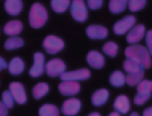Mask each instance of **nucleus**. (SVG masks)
<instances>
[{"mask_svg": "<svg viewBox=\"0 0 152 116\" xmlns=\"http://www.w3.org/2000/svg\"><path fill=\"white\" fill-rule=\"evenodd\" d=\"M126 58L136 61L143 68H150L151 67V55L148 52L147 47H143L140 44H131L128 48H126Z\"/></svg>", "mask_w": 152, "mask_h": 116, "instance_id": "f257e3e1", "label": "nucleus"}, {"mask_svg": "<svg viewBox=\"0 0 152 116\" xmlns=\"http://www.w3.org/2000/svg\"><path fill=\"white\" fill-rule=\"evenodd\" d=\"M28 20H29V26L32 28L35 29L42 28L48 20V12L44 5H42L40 3H35L31 7V9H29Z\"/></svg>", "mask_w": 152, "mask_h": 116, "instance_id": "f03ea898", "label": "nucleus"}, {"mask_svg": "<svg viewBox=\"0 0 152 116\" xmlns=\"http://www.w3.org/2000/svg\"><path fill=\"white\" fill-rule=\"evenodd\" d=\"M151 93H152V80H142L137 84V93L134 99L135 104L136 106H143L151 98Z\"/></svg>", "mask_w": 152, "mask_h": 116, "instance_id": "7ed1b4c3", "label": "nucleus"}, {"mask_svg": "<svg viewBox=\"0 0 152 116\" xmlns=\"http://www.w3.org/2000/svg\"><path fill=\"white\" fill-rule=\"evenodd\" d=\"M69 9H71V16L79 23L86 21L87 18H88V9H87L84 0H72Z\"/></svg>", "mask_w": 152, "mask_h": 116, "instance_id": "20e7f679", "label": "nucleus"}, {"mask_svg": "<svg viewBox=\"0 0 152 116\" xmlns=\"http://www.w3.org/2000/svg\"><path fill=\"white\" fill-rule=\"evenodd\" d=\"M43 47H44L45 52L50 53V55H55V53H59L61 50L64 48V42L58 36H53V35H50L44 39L43 42Z\"/></svg>", "mask_w": 152, "mask_h": 116, "instance_id": "39448f33", "label": "nucleus"}, {"mask_svg": "<svg viewBox=\"0 0 152 116\" xmlns=\"http://www.w3.org/2000/svg\"><path fill=\"white\" fill-rule=\"evenodd\" d=\"M136 26V18L135 16H124L123 19H120L119 21H116L113 26V32L116 35H126L129 32V29H132V27Z\"/></svg>", "mask_w": 152, "mask_h": 116, "instance_id": "423d86ee", "label": "nucleus"}, {"mask_svg": "<svg viewBox=\"0 0 152 116\" xmlns=\"http://www.w3.org/2000/svg\"><path fill=\"white\" fill-rule=\"evenodd\" d=\"M66 63L61 59H51L50 61L45 63V74L51 77L60 76L61 74L66 72Z\"/></svg>", "mask_w": 152, "mask_h": 116, "instance_id": "0eeeda50", "label": "nucleus"}, {"mask_svg": "<svg viewBox=\"0 0 152 116\" xmlns=\"http://www.w3.org/2000/svg\"><path fill=\"white\" fill-rule=\"evenodd\" d=\"M89 77H91V72L86 68L76 69V71H66L60 75V79L63 82H84V80H88Z\"/></svg>", "mask_w": 152, "mask_h": 116, "instance_id": "6e6552de", "label": "nucleus"}, {"mask_svg": "<svg viewBox=\"0 0 152 116\" xmlns=\"http://www.w3.org/2000/svg\"><path fill=\"white\" fill-rule=\"evenodd\" d=\"M44 55L42 52H36L34 55V64L29 69V75L32 77H39L44 74L45 71V63H44Z\"/></svg>", "mask_w": 152, "mask_h": 116, "instance_id": "1a4fd4ad", "label": "nucleus"}, {"mask_svg": "<svg viewBox=\"0 0 152 116\" xmlns=\"http://www.w3.org/2000/svg\"><path fill=\"white\" fill-rule=\"evenodd\" d=\"M81 109V101L76 98H71L66 100L61 107V112L67 116H75L80 112Z\"/></svg>", "mask_w": 152, "mask_h": 116, "instance_id": "9d476101", "label": "nucleus"}, {"mask_svg": "<svg viewBox=\"0 0 152 116\" xmlns=\"http://www.w3.org/2000/svg\"><path fill=\"white\" fill-rule=\"evenodd\" d=\"M10 91L12 93L13 99L16 103L19 104H24L27 101V93H26V88L21 83L19 82H13L10 84Z\"/></svg>", "mask_w": 152, "mask_h": 116, "instance_id": "9b49d317", "label": "nucleus"}, {"mask_svg": "<svg viewBox=\"0 0 152 116\" xmlns=\"http://www.w3.org/2000/svg\"><path fill=\"white\" fill-rule=\"evenodd\" d=\"M145 32L147 31H145V27L143 24L132 27V29H129V32L127 34V42L129 44H137L145 36Z\"/></svg>", "mask_w": 152, "mask_h": 116, "instance_id": "f8f14e48", "label": "nucleus"}, {"mask_svg": "<svg viewBox=\"0 0 152 116\" xmlns=\"http://www.w3.org/2000/svg\"><path fill=\"white\" fill-rule=\"evenodd\" d=\"M86 34H87V36L92 40H102L108 36V29L103 26L92 24V26H89L88 28H87Z\"/></svg>", "mask_w": 152, "mask_h": 116, "instance_id": "ddd939ff", "label": "nucleus"}, {"mask_svg": "<svg viewBox=\"0 0 152 116\" xmlns=\"http://www.w3.org/2000/svg\"><path fill=\"white\" fill-rule=\"evenodd\" d=\"M59 91L64 96H75L80 92V84L79 82H61L59 84Z\"/></svg>", "mask_w": 152, "mask_h": 116, "instance_id": "4468645a", "label": "nucleus"}, {"mask_svg": "<svg viewBox=\"0 0 152 116\" xmlns=\"http://www.w3.org/2000/svg\"><path fill=\"white\" fill-rule=\"evenodd\" d=\"M87 63L95 69H100L104 67V56L102 55L100 52L97 51H89L88 55H87Z\"/></svg>", "mask_w": 152, "mask_h": 116, "instance_id": "2eb2a0df", "label": "nucleus"}, {"mask_svg": "<svg viewBox=\"0 0 152 116\" xmlns=\"http://www.w3.org/2000/svg\"><path fill=\"white\" fill-rule=\"evenodd\" d=\"M113 109L119 114H128L129 109H131V103H129V99L126 95H120L115 99L113 101Z\"/></svg>", "mask_w": 152, "mask_h": 116, "instance_id": "dca6fc26", "label": "nucleus"}, {"mask_svg": "<svg viewBox=\"0 0 152 116\" xmlns=\"http://www.w3.org/2000/svg\"><path fill=\"white\" fill-rule=\"evenodd\" d=\"M108 99H110V92H108L105 88H102V90L95 91L91 98V101L95 107H102L107 103Z\"/></svg>", "mask_w": 152, "mask_h": 116, "instance_id": "f3484780", "label": "nucleus"}, {"mask_svg": "<svg viewBox=\"0 0 152 116\" xmlns=\"http://www.w3.org/2000/svg\"><path fill=\"white\" fill-rule=\"evenodd\" d=\"M4 8L8 15L18 16L23 11V1L21 0H5Z\"/></svg>", "mask_w": 152, "mask_h": 116, "instance_id": "a211bd4d", "label": "nucleus"}, {"mask_svg": "<svg viewBox=\"0 0 152 116\" xmlns=\"http://www.w3.org/2000/svg\"><path fill=\"white\" fill-rule=\"evenodd\" d=\"M23 31V23L20 20H11L4 26V34L8 36H19Z\"/></svg>", "mask_w": 152, "mask_h": 116, "instance_id": "6ab92c4d", "label": "nucleus"}, {"mask_svg": "<svg viewBox=\"0 0 152 116\" xmlns=\"http://www.w3.org/2000/svg\"><path fill=\"white\" fill-rule=\"evenodd\" d=\"M24 68H26V64H24L23 59H20V58H13L12 60L10 61V64H8V71H10V74L15 75V76L23 74Z\"/></svg>", "mask_w": 152, "mask_h": 116, "instance_id": "aec40b11", "label": "nucleus"}, {"mask_svg": "<svg viewBox=\"0 0 152 116\" xmlns=\"http://www.w3.org/2000/svg\"><path fill=\"white\" fill-rule=\"evenodd\" d=\"M48 91H50V85H48L47 83H37V84L32 88V96H34L36 100H39V99L44 98V96L47 95Z\"/></svg>", "mask_w": 152, "mask_h": 116, "instance_id": "412c9836", "label": "nucleus"}, {"mask_svg": "<svg viewBox=\"0 0 152 116\" xmlns=\"http://www.w3.org/2000/svg\"><path fill=\"white\" fill-rule=\"evenodd\" d=\"M24 45V40L19 36H11L5 40L4 43V48L8 51H12V50H18V48H21Z\"/></svg>", "mask_w": 152, "mask_h": 116, "instance_id": "4be33fe9", "label": "nucleus"}, {"mask_svg": "<svg viewBox=\"0 0 152 116\" xmlns=\"http://www.w3.org/2000/svg\"><path fill=\"white\" fill-rule=\"evenodd\" d=\"M71 5V0H51V8L56 13H63Z\"/></svg>", "mask_w": 152, "mask_h": 116, "instance_id": "5701e85b", "label": "nucleus"}, {"mask_svg": "<svg viewBox=\"0 0 152 116\" xmlns=\"http://www.w3.org/2000/svg\"><path fill=\"white\" fill-rule=\"evenodd\" d=\"M110 83H111V85H113V87H123V85L127 83L126 75H124L121 71L112 72V75L110 76Z\"/></svg>", "mask_w": 152, "mask_h": 116, "instance_id": "b1692460", "label": "nucleus"}, {"mask_svg": "<svg viewBox=\"0 0 152 116\" xmlns=\"http://www.w3.org/2000/svg\"><path fill=\"white\" fill-rule=\"evenodd\" d=\"M108 7L112 13H121L128 7V0H111Z\"/></svg>", "mask_w": 152, "mask_h": 116, "instance_id": "393cba45", "label": "nucleus"}, {"mask_svg": "<svg viewBox=\"0 0 152 116\" xmlns=\"http://www.w3.org/2000/svg\"><path fill=\"white\" fill-rule=\"evenodd\" d=\"M123 69L127 72V74H136V72H140V71H144L140 64H137L136 61L131 60V59H126L123 63Z\"/></svg>", "mask_w": 152, "mask_h": 116, "instance_id": "a878e982", "label": "nucleus"}, {"mask_svg": "<svg viewBox=\"0 0 152 116\" xmlns=\"http://www.w3.org/2000/svg\"><path fill=\"white\" fill-rule=\"evenodd\" d=\"M60 111L53 104H44L39 108V116H59Z\"/></svg>", "mask_w": 152, "mask_h": 116, "instance_id": "bb28decb", "label": "nucleus"}, {"mask_svg": "<svg viewBox=\"0 0 152 116\" xmlns=\"http://www.w3.org/2000/svg\"><path fill=\"white\" fill-rule=\"evenodd\" d=\"M143 79H144V71L136 72V74H127V76H126L127 84L131 85V87H134V85H137Z\"/></svg>", "mask_w": 152, "mask_h": 116, "instance_id": "cd10ccee", "label": "nucleus"}, {"mask_svg": "<svg viewBox=\"0 0 152 116\" xmlns=\"http://www.w3.org/2000/svg\"><path fill=\"white\" fill-rule=\"evenodd\" d=\"M103 52H104L105 55H108L110 58H115L119 52V45L113 42H108L103 45Z\"/></svg>", "mask_w": 152, "mask_h": 116, "instance_id": "c85d7f7f", "label": "nucleus"}, {"mask_svg": "<svg viewBox=\"0 0 152 116\" xmlns=\"http://www.w3.org/2000/svg\"><path fill=\"white\" fill-rule=\"evenodd\" d=\"M147 4V0H128V8L131 12H137L143 9Z\"/></svg>", "mask_w": 152, "mask_h": 116, "instance_id": "c756f323", "label": "nucleus"}, {"mask_svg": "<svg viewBox=\"0 0 152 116\" xmlns=\"http://www.w3.org/2000/svg\"><path fill=\"white\" fill-rule=\"evenodd\" d=\"M1 101L4 103V106L7 107L8 109L12 108L13 107V103H15V99H13L12 93H11V91H5V92H3L1 95Z\"/></svg>", "mask_w": 152, "mask_h": 116, "instance_id": "7c9ffc66", "label": "nucleus"}, {"mask_svg": "<svg viewBox=\"0 0 152 116\" xmlns=\"http://www.w3.org/2000/svg\"><path fill=\"white\" fill-rule=\"evenodd\" d=\"M145 43H147V50L150 52V55L152 56V29L145 32Z\"/></svg>", "mask_w": 152, "mask_h": 116, "instance_id": "2f4dec72", "label": "nucleus"}, {"mask_svg": "<svg viewBox=\"0 0 152 116\" xmlns=\"http://www.w3.org/2000/svg\"><path fill=\"white\" fill-rule=\"evenodd\" d=\"M87 4H88V7L91 8V9H99V8H102L103 5V0H87Z\"/></svg>", "mask_w": 152, "mask_h": 116, "instance_id": "473e14b6", "label": "nucleus"}, {"mask_svg": "<svg viewBox=\"0 0 152 116\" xmlns=\"http://www.w3.org/2000/svg\"><path fill=\"white\" fill-rule=\"evenodd\" d=\"M8 115V108L4 106L3 101H0V116H7Z\"/></svg>", "mask_w": 152, "mask_h": 116, "instance_id": "72a5a7b5", "label": "nucleus"}, {"mask_svg": "<svg viewBox=\"0 0 152 116\" xmlns=\"http://www.w3.org/2000/svg\"><path fill=\"white\" fill-rule=\"evenodd\" d=\"M5 68H8V64H7V61H5V59L0 56V72L4 71Z\"/></svg>", "mask_w": 152, "mask_h": 116, "instance_id": "f704fd0d", "label": "nucleus"}, {"mask_svg": "<svg viewBox=\"0 0 152 116\" xmlns=\"http://www.w3.org/2000/svg\"><path fill=\"white\" fill-rule=\"evenodd\" d=\"M143 116H152V107H148L147 109H144Z\"/></svg>", "mask_w": 152, "mask_h": 116, "instance_id": "c9c22d12", "label": "nucleus"}, {"mask_svg": "<svg viewBox=\"0 0 152 116\" xmlns=\"http://www.w3.org/2000/svg\"><path fill=\"white\" fill-rule=\"evenodd\" d=\"M108 116H120V114H119V112H111V114L110 115H108Z\"/></svg>", "mask_w": 152, "mask_h": 116, "instance_id": "e433bc0d", "label": "nucleus"}, {"mask_svg": "<svg viewBox=\"0 0 152 116\" xmlns=\"http://www.w3.org/2000/svg\"><path fill=\"white\" fill-rule=\"evenodd\" d=\"M88 116H100V114H97V112H92V114H89Z\"/></svg>", "mask_w": 152, "mask_h": 116, "instance_id": "4c0bfd02", "label": "nucleus"}, {"mask_svg": "<svg viewBox=\"0 0 152 116\" xmlns=\"http://www.w3.org/2000/svg\"><path fill=\"white\" fill-rule=\"evenodd\" d=\"M129 116H139V114H136V112H134V114H131Z\"/></svg>", "mask_w": 152, "mask_h": 116, "instance_id": "58836bf2", "label": "nucleus"}]
</instances>
